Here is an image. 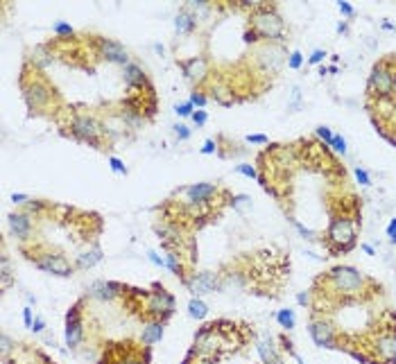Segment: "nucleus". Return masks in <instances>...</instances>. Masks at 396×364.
<instances>
[{
	"label": "nucleus",
	"instance_id": "nucleus-1",
	"mask_svg": "<svg viewBox=\"0 0 396 364\" xmlns=\"http://www.w3.org/2000/svg\"><path fill=\"white\" fill-rule=\"evenodd\" d=\"M326 283L333 287V292H337L340 296H360L364 292L367 278L358 272L356 267L349 265H340L333 267L330 274L326 276Z\"/></svg>",
	"mask_w": 396,
	"mask_h": 364
},
{
	"label": "nucleus",
	"instance_id": "nucleus-2",
	"mask_svg": "<svg viewBox=\"0 0 396 364\" xmlns=\"http://www.w3.org/2000/svg\"><path fill=\"white\" fill-rule=\"evenodd\" d=\"M326 244L333 254H346L349 249H353V244H356V222H353V217H346V215L333 217L328 233H326Z\"/></svg>",
	"mask_w": 396,
	"mask_h": 364
},
{
	"label": "nucleus",
	"instance_id": "nucleus-3",
	"mask_svg": "<svg viewBox=\"0 0 396 364\" xmlns=\"http://www.w3.org/2000/svg\"><path fill=\"white\" fill-rule=\"evenodd\" d=\"M98 364H150V346H136L134 342L111 344Z\"/></svg>",
	"mask_w": 396,
	"mask_h": 364
},
{
	"label": "nucleus",
	"instance_id": "nucleus-4",
	"mask_svg": "<svg viewBox=\"0 0 396 364\" xmlns=\"http://www.w3.org/2000/svg\"><path fill=\"white\" fill-rule=\"evenodd\" d=\"M251 27L258 32V36H263L267 41H283L285 34V23L274 9L270 7H256L251 12Z\"/></svg>",
	"mask_w": 396,
	"mask_h": 364
},
{
	"label": "nucleus",
	"instance_id": "nucleus-5",
	"mask_svg": "<svg viewBox=\"0 0 396 364\" xmlns=\"http://www.w3.org/2000/svg\"><path fill=\"white\" fill-rule=\"evenodd\" d=\"M27 258L32 260L39 269H43V272H48V274H54V276H73V272H75V267L70 265V260L61 254H52V251H32Z\"/></svg>",
	"mask_w": 396,
	"mask_h": 364
},
{
	"label": "nucleus",
	"instance_id": "nucleus-6",
	"mask_svg": "<svg viewBox=\"0 0 396 364\" xmlns=\"http://www.w3.org/2000/svg\"><path fill=\"white\" fill-rule=\"evenodd\" d=\"M367 86H369L371 95H378L380 100L390 98L392 93H394L396 75L387 61H380V64L374 66V70H371V75H369V84Z\"/></svg>",
	"mask_w": 396,
	"mask_h": 364
},
{
	"label": "nucleus",
	"instance_id": "nucleus-7",
	"mask_svg": "<svg viewBox=\"0 0 396 364\" xmlns=\"http://www.w3.org/2000/svg\"><path fill=\"white\" fill-rule=\"evenodd\" d=\"M70 134H73L77 140H84V143L93 145L100 150V136H102V124L95 120L88 113H79V116L73 118L70 122Z\"/></svg>",
	"mask_w": 396,
	"mask_h": 364
},
{
	"label": "nucleus",
	"instance_id": "nucleus-8",
	"mask_svg": "<svg viewBox=\"0 0 396 364\" xmlns=\"http://www.w3.org/2000/svg\"><path fill=\"white\" fill-rule=\"evenodd\" d=\"M82 303L77 301L66 314V346L68 348H77L84 339V324H82Z\"/></svg>",
	"mask_w": 396,
	"mask_h": 364
},
{
	"label": "nucleus",
	"instance_id": "nucleus-9",
	"mask_svg": "<svg viewBox=\"0 0 396 364\" xmlns=\"http://www.w3.org/2000/svg\"><path fill=\"white\" fill-rule=\"evenodd\" d=\"M184 285L188 287L195 296H204V294L220 292V274H213V272L192 274L190 278L184 280Z\"/></svg>",
	"mask_w": 396,
	"mask_h": 364
},
{
	"label": "nucleus",
	"instance_id": "nucleus-10",
	"mask_svg": "<svg viewBox=\"0 0 396 364\" xmlns=\"http://www.w3.org/2000/svg\"><path fill=\"white\" fill-rule=\"evenodd\" d=\"M23 93H25V102L30 106V111L43 109L50 102V98H52V91H50V86L43 79H32L30 84L23 86Z\"/></svg>",
	"mask_w": 396,
	"mask_h": 364
},
{
	"label": "nucleus",
	"instance_id": "nucleus-11",
	"mask_svg": "<svg viewBox=\"0 0 396 364\" xmlns=\"http://www.w3.org/2000/svg\"><path fill=\"white\" fill-rule=\"evenodd\" d=\"M308 332H310L315 346H319V348H340L337 346L335 328L326 319H312L310 326H308Z\"/></svg>",
	"mask_w": 396,
	"mask_h": 364
},
{
	"label": "nucleus",
	"instance_id": "nucleus-12",
	"mask_svg": "<svg viewBox=\"0 0 396 364\" xmlns=\"http://www.w3.org/2000/svg\"><path fill=\"white\" fill-rule=\"evenodd\" d=\"M256 59H258V64L263 66L265 72L276 75V72L281 70L283 61H285V50L278 46V43H270V46L260 48V50L256 52Z\"/></svg>",
	"mask_w": 396,
	"mask_h": 364
},
{
	"label": "nucleus",
	"instance_id": "nucleus-13",
	"mask_svg": "<svg viewBox=\"0 0 396 364\" xmlns=\"http://www.w3.org/2000/svg\"><path fill=\"white\" fill-rule=\"evenodd\" d=\"M127 285L116 283V280H95L88 287V296L98 301H113L116 296H125Z\"/></svg>",
	"mask_w": 396,
	"mask_h": 364
},
{
	"label": "nucleus",
	"instance_id": "nucleus-14",
	"mask_svg": "<svg viewBox=\"0 0 396 364\" xmlns=\"http://www.w3.org/2000/svg\"><path fill=\"white\" fill-rule=\"evenodd\" d=\"M374 351L383 364H396V332L385 330L374 342Z\"/></svg>",
	"mask_w": 396,
	"mask_h": 364
},
{
	"label": "nucleus",
	"instance_id": "nucleus-15",
	"mask_svg": "<svg viewBox=\"0 0 396 364\" xmlns=\"http://www.w3.org/2000/svg\"><path fill=\"white\" fill-rule=\"evenodd\" d=\"M98 52H100V57L102 59L111 61V64H120L122 68L129 64V54H127V50L120 46L118 41H113V39H102V36H100L98 39Z\"/></svg>",
	"mask_w": 396,
	"mask_h": 364
},
{
	"label": "nucleus",
	"instance_id": "nucleus-16",
	"mask_svg": "<svg viewBox=\"0 0 396 364\" xmlns=\"http://www.w3.org/2000/svg\"><path fill=\"white\" fill-rule=\"evenodd\" d=\"M184 192L188 195V202L192 206H208V202L218 195V186H213V183H192V186L184 188Z\"/></svg>",
	"mask_w": 396,
	"mask_h": 364
},
{
	"label": "nucleus",
	"instance_id": "nucleus-17",
	"mask_svg": "<svg viewBox=\"0 0 396 364\" xmlns=\"http://www.w3.org/2000/svg\"><path fill=\"white\" fill-rule=\"evenodd\" d=\"M181 70H184L186 79L190 82H202L208 75V61L204 57H190L181 61Z\"/></svg>",
	"mask_w": 396,
	"mask_h": 364
},
{
	"label": "nucleus",
	"instance_id": "nucleus-18",
	"mask_svg": "<svg viewBox=\"0 0 396 364\" xmlns=\"http://www.w3.org/2000/svg\"><path fill=\"white\" fill-rule=\"evenodd\" d=\"M256 351L263 360V364H281V355H278V348L274 344V339L270 335H263V337L258 339L256 344Z\"/></svg>",
	"mask_w": 396,
	"mask_h": 364
},
{
	"label": "nucleus",
	"instance_id": "nucleus-19",
	"mask_svg": "<svg viewBox=\"0 0 396 364\" xmlns=\"http://www.w3.org/2000/svg\"><path fill=\"white\" fill-rule=\"evenodd\" d=\"M9 228L18 240H27L32 231V217L27 213H12L9 215Z\"/></svg>",
	"mask_w": 396,
	"mask_h": 364
},
{
	"label": "nucleus",
	"instance_id": "nucleus-20",
	"mask_svg": "<svg viewBox=\"0 0 396 364\" xmlns=\"http://www.w3.org/2000/svg\"><path fill=\"white\" fill-rule=\"evenodd\" d=\"M122 77H125V84L129 86L132 91H134V88H143V86H147V88H150L145 70H143L138 64H127L125 70H122Z\"/></svg>",
	"mask_w": 396,
	"mask_h": 364
},
{
	"label": "nucleus",
	"instance_id": "nucleus-21",
	"mask_svg": "<svg viewBox=\"0 0 396 364\" xmlns=\"http://www.w3.org/2000/svg\"><path fill=\"white\" fill-rule=\"evenodd\" d=\"M195 27H197V16H195L188 7H184V9L174 16V30H177L179 34H190Z\"/></svg>",
	"mask_w": 396,
	"mask_h": 364
},
{
	"label": "nucleus",
	"instance_id": "nucleus-22",
	"mask_svg": "<svg viewBox=\"0 0 396 364\" xmlns=\"http://www.w3.org/2000/svg\"><path fill=\"white\" fill-rule=\"evenodd\" d=\"M102 260V249L98 247V244H93V247H88L86 251H82V254L77 256V262H75V267L77 269H91V267H95Z\"/></svg>",
	"mask_w": 396,
	"mask_h": 364
},
{
	"label": "nucleus",
	"instance_id": "nucleus-23",
	"mask_svg": "<svg viewBox=\"0 0 396 364\" xmlns=\"http://www.w3.org/2000/svg\"><path fill=\"white\" fill-rule=\"evenodd\" d=\"M163 321H147L145 328H143V335H140V342L145 346H152L156 342L163 339Z\"/></svg>",
	"mask_w": 396,
	"mask_h": 364
},
{
	"label": "nucleus",
	"instance_id": "nucleus-24",
	"mask_svg": "<svg viewBox=\"0 0 396 364\" xmlns=\"http://www.w3.org/2000/svg\"><path fill=\"white\" fill-rule=\"evenodd\" d=\"M188 314H190L192 319L202 321V319H206V314H208V306H206L199 296H195V299L188 301Z\"/></svg>",
	"mask_w": 396,
	"mask_h": 364
},
{
	"label": "nucleus",
	"instance_id": "nucleus-25",
	"mask_svg": "<svg viewBox=\"0 0 396 364\" xmlns=\"http://www.w3.org/2000/svg\"><path fill=\"white\" fill-rule=\"evenodd\" d=\"M165 267H168L172 274H177L181 280H186V276H184V265H181V258H179L177 251H168V256H165Z\"/></svg>",
	"mask_w": 396,
	"mask_h": 364
},
{
	"label": "nucleus",
	"instance_id": "nucleus-26",
	"mask_svg": "<svg viewBox=\"0 0 396 364\" xmlns=\"http://www.w3.org/2000/svg\"><path fill=\"white\" fill-rule=\"evenodd\" d=\"M276 321H278V326H281V328L292 330V328H294V324H297V319H294V310H290V308L278 310L276 312Z\"/></svg>",
	"mask_w": 396,
	"mask_h": 364
},
{
	"label": "nucleus",
	"instance_id": "nucleus-27",
	"mask_svg": "<svg viewBox=\"0 0 396 364\" xmlns=\"http://www.w3.org/2000/svg\"><path fill=\"white\" fill-rule=\"evenodd\" d=\"M213 91H215V100H218L220 104H233V93L229 91L226 86L215 84L213 86Z\"/></svg>",
	"mask_w": 396,
	"mask_h": 364
},
{
	"label": "nucleus",
	"instance_id": "nucleus-28",
	"mask_svg": "<svg viewBox=\"0 0 396 364\" xmlns=\"http://www.w3.org/2000/svg\"><path fill=\"white\" fill-rule=\"evenodd\" d=\"M52 32L59 36V39H70L75 34V30H73V25H68V23H64V20H57L52 25Z\"/></svg>",
	"mask_w": 396,
	"mask_h": 364
},
{
	"label": "nucleus",
	"instance_id": "nucleus-29",
	"mask_svg": "<svg viewBox=\"0 0 396 364\" xmlns=\"http://www.w3.org/2000/svg\"><path fill=\"white\" fill-rule=\"evenodd\" d=\"M0 265H2V290H7V287L12 285V262H9L7 256H2Z\"/></svg>",
	"mask_w": 396,
	"mask_h": 364
},
{
	"label": "nucleus",
	"instance_id": "nucleus-30",
	"mask_svg": "<svg viewBox=\"0 0 396 364\" xmlns=\"http://www.w3.org/2000/svg\"><path fill=\"white\" fill-rule=\"evenodd\" d=\"M229 202H231V206L236 208V210H240V213H244L247 208H251V199L247 195H236V197H231Z\"/></svg>",
	"mask_w": 396,
	"mask_h": 364
},
{
	"label": "nucleus",
	"instance_id": "nucleus-31",
	"mask_svg": "<svg viewBox=\"0 0 396 364\" xmlns=\"http://www.w3.org/2000/svg\"><path fill=\"white\" fill-rule=\"evenodd\" d=\"M174 113H177V116H181V118H188V116L192 118V113H195V106H192L190 100H188V102L177 104V106H174Z\"/></svg>",
	"mask_w": 396,
	"mask_h": 364
},
{
	"label": "nucleus",
	"instance_id": "nucleus-32",
	"mask_svg": "<svg viewBox=\"0 0 396 364\" xmlns=\"http://www.w3.org/2000/svg\"><path fill=\"white\" fill-rule=\"evenodd\" d=\"M236 172H240V174L244 176H249V179H258V172L254 165H249V163H240V165H236Z\"/></svg>",
	"mask_w": 396,
	"mask_h": 364
},
{
	"label": "nucleus",
	"instance_id": "nucleus-33",
	"mask_svg": "<svg viewBox=\"0 0 396 364\" xmlns=\"http://www.w3.org/2000/svg\"><path fill=\"white\" fill-rule=\"evenodd\" d=\"M330 147L337 152V154H346V140H344V136H340V134H335L333 136V143H330Z\"/></svg>",
	"mask_w": 396,
	"mask_h": 364
},
{
	"label": "nucleus",
	"instance_id": "nucleus-34",
	"mask_svg": "<svg viewBox=\"0 0 396 364\" xmlns=\"http://www.w3.org/2000/svg\"><path fill=\"white\" fill-rule=\"evenodd\" d=\"M301 64H304V54L299 50H294V52H290V59H288V66H290L292 70H299L301 68Z\"/></svg>",
	"mask_w": 396,
	"mask_h": 364
},
{
	"label": "nucleus",
	"instance_id": "nucleus-35",
	"mask_svg": "<svg viewBox=\"0 0 396 364\" xmlns=\"http://www.w3.org/2000/svg\"><path fill=\"white\" fill-rule=\"evenodd\" d=\"M290 222H292V226L297 228V231H299V233H301V235H304L306 240H317V238H315V231H310V228H306L304 224H299L297 220H290Z\"/></svg>",
	"mask_w": 396,
	"mask_h": 364
},
{
	"label": "nucleus",
	"instance_id": "nucleus-36",
	"mask_svg": "<svg viewBox=\"0 0 396 364\" xmlns=\"http://www.w3.org/2000/svg\"><path fill=\"white\" fill-rule=\"evenodd\" d=\"M206 102H208V100H206V95L202 91H192L190 93V104L192 106H199V109H202V106H206Z\"/></svg>",
	"mask_w": 396,
	"mask_h": 364
},
{
	"label": "nucleus",
	"instance_id": "nucleus-37",
	"mask_svg": "<svg viewBox=\"0 0 396 364\" xmlns=\"http://www.w3.org/2000/svg\"><path fill=\"white\" fill-rule=\"evenodd\" d=\"M172 129H174V136H177L179 140H188V138H190V129H188L186 124H174Z\"/></svg>",
	"mask_w": 396,
	"mask_h": 364
},
{
	"label": "nucleus",
	"instance_id": "nucleus-38",
	"mask_svg": "<svg viewBox=\"0 0 396 364\" xmlns=\"http://www.w3.org/2000/svg\"><path fill=\"white\" fill-rule=\"evenodd\" d=\"M317 136L322 138L326 145H330V143H333V136H335V134H333L328 127H317Z\"/></svg>",
	"mask_w": 396,
	"mask_h": 364
},
{
	"label": "nucleus",
	"instance_id": "nucleus-39",
	"mask_svg": "<svg viewBox=\"0 0 396 364\" xmlns=\"http://www.w3.org/2000/svg\"><path fill=\"white\" fill-rule=\"evenodd\" d=\"M109 165H111V170H113V172H118V174H127L125 163L120 161V158H116V156H111V158H109Z\"/></svg>",
	"mask_w": 396,
	"mask_h": 364
},
{
	"label": "nucleus",
	"instance_id": "nucleus-40",
	"mask_svg": "<svg viewBox=\"0 0 396 364\" xmlns=\"http://www.w3.org/2000/svg\"><path fill=\"white\" fill-rule=\"evenodd\" d=\"M244 140H247V143H254V145H267L270 143V138L263 136V134H249Z\"/></svg>",
	"mask_w": 396,
	"mask_h": 364
},
{
	"label": "nucleus",
	"instance_id": "nucleus-41",
	"mask_svg": "<svg viewBox=\"0 0 396 364\" xmlns=\"http://www.w3.org/2000/svg\"><path fill=\"white\" fill-rule=\"evenodd\" d=\"M356 179L360 186H371L369 174H367V170H362V168H356Z\"/></svg>",
	"mask_w": 396,
	"mask_h": 364
},
{
	"label": "nucleus",
	"instance_id": "nucleus-42",
	"mask_svg": "<svg viewBox=\"0 0 396 364\" xmlns=\"http://www.w3.org/2000/svg\"><path fill=\"white\" fill-rule=\"evenodd\" d=\"M48 204L46 202H39V199H30L27 202V210H34V213H41V210H46Z\"/></svg>",
	"mask_w": 396,
	"mask_h": 364
},
{
	"label": "nucleus",
	"instance_id": "nucleus-43",
	"mask_svg": "<svg viewBox=\"0 0 396 364\" xmlns=\"http://www.w3.org/2000/svg\"><path fill=\"white\" fill-rule=\"evenodd\" d=\"M299 106H301V91H299V86H294V88H292V104H290V109L297 111Z\"/></svg>",
	"mask_w": 396,
	"mask_h": 364
},
{
	"label": "nucleus",
	"instance_id": "nucleus-44",
	"mask_svg": "<svg viewBox=\"0 0 396 364\" xmlns=\"http://www.w3.org/2000/svg\"><path fill=\"white\" fill-rule=\"evenodd\" d=\"M206 120H208V116H206V111H195L192 113V122L197 124V127H204Z\"/></svg>",
	"mask_w": 396,
	"mask_h": 364
},
{
	"label": "nucleus",
	"instance_id": "nucleus-45",
	"mask_svg": "<svg viewBox=\"0 0 396 364\" xmlns=\"http://www.w3.org/2000/svg\"><path fill=\"white\" fill-rule=\"evenodd\" d=\"M23 324H25V328H30V330H32L34 317H32V308H30V306L23 308Z\"/></svg>",
	"mask_w": 396,
	"mask_h": 364
},
{
	"label": "nucleus",
	"instance_id": "nucleus-46",
	"mask_svg": "<svg viewBox=\"0 0 396 364\" xmlns=\"http://www.w3.org/2000/svg\"><path fill=\"white\" fill-rule=\"evenodd\" d=\"M337 9L342 12V16H349V18L351 16H356V9H353L349 2H337Z\"/></svg>",
	"mask_w": 396,
	"mask_h": 364
},
{
	"label": "nucleus",
	"instance_id": "nucleus-47",
	"mask_svg": "<svg viewBox=\"0 0 396 364\" xmlns=\"http://www.w3.org/2000/svg\"><path fill=\"white\" fill-rule=\"evenodd\" d=\"M0 344H2V355H7V353L12 351V337L7 335V332H2V337H0Z\"/></svg>",
	"mask_w": 396,
	"mask_h": 364
},
{
	"label": "nucleus",
	"instance_id": "nucleus-48",
	"mask_svg": "<svg viewBox=\"0 0 396 364\" xmlns=\"http://www.w3.org/2000/svg\"><path fill=\"white\" fill-rule=\"evenodd\" d=\"M147 258H150V262H154L156 267H165V258H161L156 251H147Z\"/></svg>",
	"mask_w": 396,
	"mask_h": 364
},
{
	"label": "nucleus",
	"instance_id": "nucleus-49",
	"mask_svg": "<svg viewBox=\"0 0 396 364\" xmlns=\"http://www.w3.org/2000/svg\"><path fill=\"white\" fill-rule=\"evenodd\" d=\"M43 328H46V319H43V317H34L32 330L34 332H43Z\"/></svg>",
	"mask_w": 396,
	"mask_h": 364
},
{
	"label": "nucleus",
	"instance_id": "nucleus-50",
	"mask_svg": "<svg viewBox=\"0 0 396 364\" xmlns=\"http://www.w3.org/2000/svg\"><path fill=\"white\" fill-rule=\"evenodd\" d=\"M215 150H218V143L215 140H206L204 147H202V154H213Z\"/></svg>",
	"mask_w": 396,
	"mask_h": 364
},
{
	"label": "nucleus",
	"instance_id": "nucleus-51",
	"mask_svg": "<svg viewBox=\"0 0 396 364\" xmlns=\"http://www.w3.org/2000/svg\"><path fill=\"white\" fill-rule=\"evenodd\" d=\"M12 202H14V204H27V202H30V197H27L25 192H14V195H12Z\"/></svg>",
	"mask_w": 396,
	"mask_h": 364
},
{
	"label": "nucleus",
	"instance_id": "nucleus-52",
	"mask_svg": "<svg viewBox=\"0 0 396 364\" xmlns=\"http://www.w3.org/2000/svg\"><path fill=\"white\" fill-rule=\"evenodd\" d=\"M244 41H247V43H256V41H258V32L254 30V27L244 32Z\"/></svg>",
	"mask_w": 396,
	"mask_h": 364
},
{
	"label": "nucleus",
	"instance_id": "nucleus-53",
	"mask_svg": "<svg viewBox=\"0 0 396 364\" xmlns=\"http://www.w3.org/2000/svg\"><path fill=\"white\" fill-rule=\"evenodd\" d=\"M324 57H326V52H324V50H315L310 54V64H322Z\"/></svg>",
	"mask_w": 396,
	"mask_h": 364
},
{
	"label": "nucleus",
	"instance_id": "nucleus-54",
	"mask_svg": "<svg viewBox=\"0 0 396 364\" xmlns=\"http://www.w3.org/2000/svg\"><path fill=\"white\" fill-rule=\"evenodd\" d=\"M297 303H299V306H308V303H310V294H308V292H299L297 294Z\"/></svg>",
	"mask_w": 396,
	"mask_h": 364
},
{
	"label": "nucleus",
	"instance_id": "nucleus-55",
	"mask_svg": "<svg viewBox=\"0 0 396 364\" xmlns=\"http://www.w3.org/2000/svg\"><path fill=\"white\" fill-rule=\"evenodd\" d=\"M387 235H390V238L392 235H396V217L390 222V226H387Z\"/></svg>",
	"mask_w": 396,
	"mask_h": 364
},
{
	"label": "nucleus",
	"instance_id": "nucleus-56",
	"mask_svg": "<svg viewBox=\"0 0 396 364\" xmlns=\"http://www.w3.org/2000/svg\"><path fill=\"white\" fill-rule=\"evenodd\" d=\"M290 355H292V358H294V362H297V364H306V362H304V358H301V355H299L297 351H294V353H290Z\"/></svg>",
	"mask_w": 396,
	"mask_h": 364
},
{
	"label": "nucleus",
	"instance_id": "nucleus-57",
	"mask_svg": "<svg viewBox=\"0 0 396 364\" xmlns=\"http://www.w3.org/2000/svg\"><path fill=\"white\" fill-rule=\"evenodd\" d=\"M337 32H340V34L349 32V25H346V23H340V25H337Z\"/></svg>",
	"mask_w": 396,
	"mask_h": 364
},
{
	"label": "nucleus",
	"instance_id": "nucleus-58",
	"mask_svg": "<svg viewBox=\"0 0 396 364\" xmlns=\"http://www.w3.org/2000/svg\"><path fill=\"white\" fill-rule=\"evenodd\" d=\"M154 52H156V54H163V52H165V48L163 46H161V43H154Z\"/></svg>",
	"mask_w": 396,
	"mask_h": 364
},
{
	"label": "nucleus",
	"instance_id": "nucleus-59",
	"mask_svg": "<svg viewBox=\"0 0 396 364\" xmlns=\"http://www.w3.org/2000/svg\"><path fill=\"white\" fill-rule=\"evenodd\" d=\"M362 249H364V251H367V254H369V256H374V254H376V251H374V247H369V244H362Z\"/></svg>",
	"mask_w": 396,
	"mask_h": 364
},
{
	"label": "nucleus",
	"instance_id": "nucleus-60",
	"mask_svg": "<svg viewBox=\"0 0 396 364\" xmlns=\"http://www.w3.org/2000/svg\"><path fill=\"white\" fill-rule=\"evenodd\" d=\"M27 303H30V306H34V303H36V299H34L32 294H27Z\"/></svg>",
	"mask_w": 396,
	"mask_h": 364
},
{
	"label": "nucleus",
	"instance_id": "nucleus-61",
	"mask_svg": "<svg viewBox=\"0 0 396 364\" xmlns=\"http://www.w3.org/2000/svg\"><path fill=\"white\" fill-rule=\"evenodd\" d=\"M390 242H392V244H396V235H392V238H390Z\"/></svg>",
	"mask_w": 396,
	"mask_h": 364
},
{
	"label": "nucleus",
	"instance_id": "nucleus-62",
	"mask_svg": "<svg viewBox=\"0 0 396 364\" xmlns=\"http://www.w3.org/2000/svg\"><path fill=\"white\" fill-rule=\"evenodd\" d=\"M392 143H394V145H396V134H394V136H392Z\"/></svg>",
	"mask_w": 396,
	"mask_h": 364
}]
</instances>
